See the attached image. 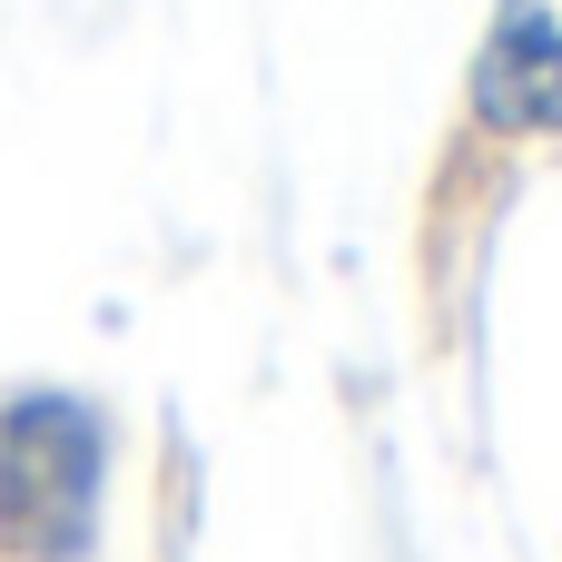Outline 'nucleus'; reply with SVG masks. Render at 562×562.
Here are the masks:
<instances>
[{
  "instance_id": "f03ea898",
  "label": "nucleus",
  "mask_w": 562,
  "mask_h": 562,
  "mask_svg": "<svg viewBox=\"0 0 562 562\" xmlns=\"http://www.w3.org/2000/svg\"><path fill=\"white\" fill-rule=\"evenodd\" d=\"M474 99L504 128H562V0H504Z\"/></svg>"
},
{
  "instance_id": "f257e3e1",
  "label": "nucleus",
  "mask_w": 562,
  "mask_h": 562,
  "mask_svg": "<svg viewBox=\"0 0 562 562\" xmlns=\"http://www.w3.org/2000/svg\"><path fill=\"white\" fill-rule=\"evenodd\" d=\"M99 504V425L79 405H20L0 425V533L30 562L79 553Z\"/></svg>"
}]
</instances>
